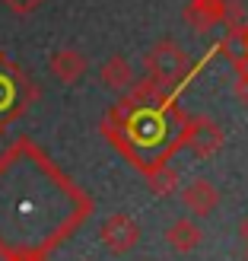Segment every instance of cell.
<instances>
[{"mask_svg": "<svg viewBox=\"0 0 248 261\" xmlns=\"http://www.w3.org/2000/svg\"><path fill=\"white\" fill-rule=\"evenodd\" d=\"M99 76H102V83H105L108 89H115V93H124V89H130L134 80H137L134 67H130V61L124 55H112L105 64H102Z\"/></svg>", "mask_w": 248, "mask_h": 261, "instance_id": "cell-9", "label": "cell"}, {"mask_svg": "<svg viewBox=\"0 0 248 261\" xmlns=\"http://www.w3.org/2000/svg\"><path fill=\"white\" fill-rule=\"evenodd\" d=\"M188 147H191L194 156L207 160V156L223 150V130H219V124L210 121V118H194L188 124Z\"/></svg>", "mask_w": 248, "mask_h": 261, "instance_id": "cell-4", "label": "cell"}, {"mask_svg": "<svg viewBox=\"0 0 248 261\" xmlns=\"http://www.w3.org/2000/svg\"><path fill=\"white\" fill-rule=\"evenodd\" d=\"M4 4H7L13 13H19V16H29V13H35L38 7L45 4V0H4Z\"/></svg>", "mask_w": 248, "mask_h": 261, "instance_id": "cell-14", "label": "cell"}, {"mask_svg": "<svg viewBox=\"0 0 248 261\" xmlns=\"http://www.w3.org/2000/svg\"><path fill=\"white\" fill-rule=\"evenodd\" d=\"M239 236H242V239L248 242V217H245V220H242V223H239Z\"/></svg>", "mask_w": 248, "mask_h": 261, "instance_id": "cell-15", "label": "cell"}, {"mask_svg": "<svg viewBox=\"0 0 248 261\" xmlns=\"http://www.w3.org/2000/svg\"><path fill=\"white\" fill-rule=\"evenodd\" d=\"M178 198L185 204V211H191L194 217H207V214H213L216 204H219V188L210 185L207 178H194L191 185L178 188Z\"/></svg>", "mask_w": 248, "mask_h": 261, "instance_id": "cell-5", "label": "cell"}, {"mask_svg": "<svg viewBox=\"0 0 248 261\" xmlns=\"http://www.w3.org/2000/svg\"><path fill=\"white\" fill-rule=\"evenodd\" d=\"M245 22V7L242 0H226V16H223V25H242Z\"/></svg>", "mask_w": 248, "mask_h": 261, "instance_id": "cell-12", "label": "cell"}, {"mask_svg": "<svg viewBox=\"0 0 248 261\" xmlns=\"http://www.w3.org/2000/svg\"><path fill=\"white\" fill-rule=\"evenodd\" d=\"M201 239H204V229H201V223H194V220H188V217L175 220V223L166 229V242L172 245V249H175L178 255H188V252H194V249L201 245Z\"/></svg>", "mask_w": 248, "mask_h": 261, "instance_id": "cell-8", "label": "cell"}, {"mask_svg": "<svg viewBox=\"0 0 248 261\" xmlns=\"http://www.w3.org/2000/svg\"><path fill=\"white\" fill-rule=\"evenodd\" d=\"M143 67H147V80L159 83L162 89L172 93L175 86H181L188 80L191 61H188V55L175 42H156L147 51V58H143Z\"/></svg>", "mask_w": 248, "mask_h": 261, "instance_id": "cell-2", "label": "cell"}, {"mask_svg": "<svg viewBox=\"0 0 248 261\" xmlns=\"http://www.w3.org/2000/svg\"><path fill=\"white\" fill-rule=\"evenodd\" d=\"M147 185H150V191L156 198H172V194H178V188H181V178H178L175 169L159 166V169H150Z\"/></svg>", "mask_w": 248, "mask_h": 261, "instance_id": "cell-11", "label": "cell"}, {"mask_svg": "<svg viewBox=\"0 0 248 261\" xmlns=\"http://www.w3.org/2000/svg\"><path fill=\"white\" fill-rule=\"evenodd\" d=\"M226 16V0H188L185 4V22L194 32H210L223 25Z\"/></svg>", "mask_w": 248, "mask_h": 261, "instance_id": "cell-6", "label": "cell"}, {"mask_svg": "<svg viewBox=\"0 0 248 261\" xmlns=\"http://www.w3.org/2000/svg\"><path fill=\"white\" fill-rule=\"evenodd\" d=\"M38 96V86L29 80V73L22 67H16L4 51H0V134L4 127L19 118V115L29 109V102Z\"/></svg>", "mask_w": 248, "mask_h": 261, "instance_id": "cell-1", "label": "cell"}, {"mask_svg": "<svg viewBox=\"0 0 248 261\" xmlns=\"http://www.w3.org/2000/svg\"><path fill=\"white\" fill-rule=\"evenodd\" d=\"M219 51L236 64V67H245L248 64V25H232V29L226 32V38L219 42Z\"/></svg>", "mask_w": 248, "mask_h": 261, "instance_id": "cell-10", "label": "cell"}, {"mask_svg": "<svg viewBox=\"0 0 248 261\" xmlns=\"http://www.w3.org/2000/svg\"><path fill=\"white\" fill-rule=\"evenodd\" d=\"M236 83H232V93H236V99L242 102V106H248V64L245 67H236Z\"/></svg>", "mask_w": 248, "mask_h": 261, "instance_id": "cell-13", "label": "cell"}, {"mask_svg": "<svg viewBox=\"0 0 248 261\" xmlns=\"http://www.w3.org/2000/svg\"><path fill=\"white\" fill-rule=\"evenodd\" d=\"M16 261H45V258H16Z\"/></svg>", "mask_w": 248, "mask_h": 261, "instance_id": "cell-16", "label": "cell"}, {"mask_svg": "<svg viewBox=\"0 0 248 261\" xmlns=\"http://www.w3.org/2000/svg\"><path fill=\"white\" fill-rule=\"evenodd\" d=\"M99 236H102V242H105L108 252L124 255V252H130L140 242V226H137V220L130 214H112V217H105Z\"/></svg>", "mask_w": 248, "mask_h": 261, "instance_id": "cell-3", "label": "cell"}, {"mask_svg": "<svg viewBox=\"0 0 248 261\" xmlns=\"http://www.w3.org/2000/svg\"><path fill=\"white\" fill-rule=\"evenodd\" d=\"M48 70L54 73V80H61L64 86H73L83 80L86 73V58L76 48H58L54 55L48 58Z\"/></svg>", "mask_w": 248, "mask_h": 261, "instance_id": "cell-7", "label": "cell"}, {"mask_svg": "<svg viewBox=\"0 0 248 261\" xmlns=\"http://www.w3.org/2000/svg\"><path fill=\"white\" fill-rule=\"evenodd\" d=\"M245 258H248V252H245Z\"/></svg>", "mask_w": 248, "mask_h": 261, "instance_id": "cell-17", "label": "cell"}]
</instances>
